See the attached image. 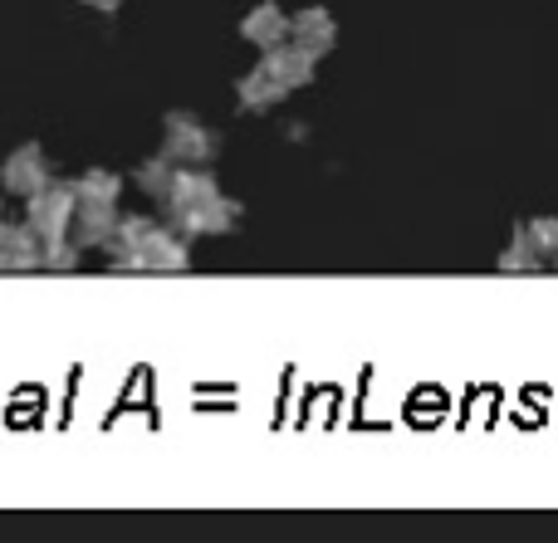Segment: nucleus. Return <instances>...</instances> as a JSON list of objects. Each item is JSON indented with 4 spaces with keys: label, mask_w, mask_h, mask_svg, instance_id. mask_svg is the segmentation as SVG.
I'll use <instances>...</instances> for the list:
<instances>
[{
    "label": "nucleus",
    "mask_w": 558,
    "mask_h": 543,
    "mask_svg": "<svg viewBox=\"0 0 558 543\" xmlns=\"http://www.w3.org/2000/svg\"><path fill=\"white\" fill-rule=\"evenodd\" d=\"M0 270H39V235L0 221Z\"/></svg>",
    "instance_id": "nucleus-10"
},
{
    "label": "nucleus",
    "mask_w": 558,
    "mask_h": 543,
    "mask_svg": "<svg viewBox=\"0 0 558 543\" xmlns=\"http://www.w3.org/2000/svg\"><path fill=\"white\" fill-rule=\"evenodd\" d=\"M289 39H294L299 49H308L314 59L333 54V45H338V20H333V10H328V5H304V10H294V15H289Z\"/></svg>",
    "instance_id": "nucleus-7"
},
{
    "label": "nucleus",
    "mask_w": 558,
    "mask_h": 543,
    "mask_svg": "<svg viewBox=\"0 0 558 543\" xmlns=\"http://www.w3.org/2000/svg\"><path fill=\"white\" fill-rule=\"evenodd\" d=\"M74 196H78V201L118 206V196H123V176L108 172V166H88V172L74 176Z\"/></svg>",
    "instance_id": "nucleus-12"
},
{
    "label": "nucleus",
    "mask_w": 558,
    "mask_h": 543,
    "mask_svg": "<svg viewBox=\"0 0 558 543\" xmlns=\"http://www.w3.org/2000/svg\"><path fill=\"white\" fill-rule=\"evenodd\" d=\"M255 64L265 69V74L275 78L284 94H299V88H308L314 84V74H318V59L308 54V49H299L294 39H279V45L270 49H260V59Z\"/></svg>",
    "instance_id": "nucleus-5"
},
{
    "label": "nucleus",
    "mask_w": 558,
    "mask_h": 543,
    "mask_svg": "<svg viewBox=\"0 0 558 543\" xmlns=\"http://www.w3.org/2000/svg\"><path fill=\"white\" fill-rule=\"evenodd\" d=\"M162 157H172L177 166H211L221 157V133L186 108H172L162 118Z\"/></svg>",
    "instance_id": "nucleus-3"
},
{
    "label": "nucleus",
    "mask_w": 558,
    "mask_h": 543,
    "mask_svg": "<svg viewBox=\"0 0 558 543\" xmlns=\"http://www.w3.org/2000/svg\"><path fill=\"white\" fill-rule=\"evenodd\" d=\"M554 270H558V255H554Z\"/></svg>",
    "instance_id": "nucleus-17"
},
{
    "label": "nucleus",
    "mask_w": 558,
    "mask_h": 543,
    "mask_svg": "<svg viewBox=\"0 0 558 543\" xmlns=\"http://www.w3.org/2000/svg\"><path fill=\"white\" fill-rule=\"evenodd\" d=\"M524 231H530L534 250H539L544 260H554L558 255V215H534V221H524Z\"/></svg>",
    "instance_id": "nucleus-15"
},
{
    "label": "nucleus",
    "mask_w": 558,
    "mask_h": 543,
    "mask_svg": "<svg viewBox=\"0 0 558 543\" xmlns=\"http://www.w3.org/2000/svg\"><path fill=\"white\" fill-rule=\"evenodd\" d=\"M78 260H84V250H78L69 235H54V240H39V270H78Z\"/></svg>",
    "instance_id": "nucleus-13"
},
{
    "label": "nucleus",
    "mask_w": 558,
    "mask_h": 543,
    "mask_svg": "<svg viewBox=\"0 0 558 543\" xmlns=\"http://www.w3.org/2000/svg\"><path fill=\"white\" fill-rule=\"evenodd\" d=\"M241 39L255 49H270L279 39H289V10L279 0H255L241 15Z\"/></svg>",
    "instance_id": "nucleus-8"
},
{
    "label": "nucleus",
    "mask_w": 558,
    "mask_h": 543,
    "mask_svg": "<svg viewBox=\"0 0 558 543\" xmlns=\"http://www.w3.org/2000/svg\"><path fill=\"white\" fill-rule=\"evenodd\" d=\"M88 5H94L98 15H113V10H118V5H128V0H88Z\"/></svg>",
    "instance_id": "nucleus-16"
},
{
    "label": "nucleus",
    "mask_w": 558,
    "mask_h": 543,
    "mask_svg": "<svg viewBox=\"0 0 558 543\" xmlns=\"http://www.w3.org/2000/svg\"><path fill=\"white\" fill-rule=\"evenodd\" d=\"M162 206H167V225L182 231L186 240H192V235H231L245 211L231 192H221L211 166H177Z\"/></svg>",
    "instance_id": "nucleus-1"
},
{
    "label": "nucleus",
    "mask_w": 558,
    "mask_h": 543,
    "mask_svg": "<svg viewBox=\"0 0 558 543\" xmlns=\"http://www.w3.org/2000/svg\"><path fill=\"white\" fill-rule=\"evenodd\" d=\"M172 172H177V162L172 157H147L143 166H137V186H143V196H153V201H162L167 196V186H172Z\"/></svg>",
    "instance_id": "nucleus-14"
},
{
    "label": "nucleus",
    "mask_w": 558,
    "mask_h": 543,
    "mask_svg": "<svg viewBox=\"0 0 558 543\" xmlns=\"http://www.w3.org/2000/svg\"><path fill=\"white\" fill-rule=\"evenodd\" d=\"M539 264H544V255L534 250V240H530V231H524V221H514L510 245L500 250L495 270H500V274H530V270H539Z\"/></svg>",
    "instance_id": "nucleus-11"
},
{
    "label": "nucleus",
    "mask_w": 558,
    "mask_h": 543,
    "mask_svg": "<svg viewBox=\"0 0 558 543\" xmlns=\"http://www.w3.org/2000/svg\"><path fill=\"white\" fill-rule=\"evenodd\" d=\"M49 176L54 172H49V157H45V147L39 143H20L15 152L0 162V186H5L10 196H20V201H25L29 192H39Z\"/></svg>",
    "instance_id": "nucleus-6"
},
{
    "label": "nucleus",
    "mask_w": 558,
    "mask_h": 543,
    "mask_svg": "<svg viewBox=\"0 0 558 543\" xmlns=\"http://www.w3.org/2000/svg\"><path fill=\"white\" fill-rule=\"evenodd\" d=\"M74 182H54L49 176L39 192L25 196V225L39 235V240H54V235H69V221H74Z\"/></svg>",
    "instance_id": "nucleus-4"
},
{
    "label": "nucleus",
    "mask_w": 558,
    "mask_h": 543,
    "mask_svg": "<svg viewBox=\"0 0 558 543\" xmlns=\"http://www.w3.org/2000/svg\"><path fill=\"white\" fill-rule=\"evenodd\" d=\"M113 270H137V274H186L192 270V245L182 231H172L157 215H118L113 235L104 245Z\"/></svg>",
    "instance_id": "nucleus-2"
},
{
    "label": "nucleus",
    "mask_w": 558,
    "mask_h": 543,
    "mask_svg": "<svg viewBox=\"0 0 558 543\" xmlns=\"http://www.w3.org/2000/svg\"><path fill=\"white\" fill-rule=\"evenodd\" d=\"M118 225V206H98V201H78L74 206V221H69V240L78 250H104L108 235Z\"/></svg>",
    "instance_id": "nucleus-9"
}]
</instances>
